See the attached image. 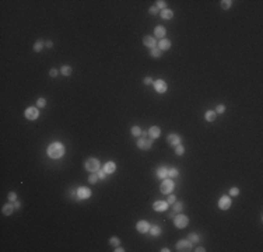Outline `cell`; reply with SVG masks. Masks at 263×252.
Wrapping results in <instances>:
<instances>
[{
    "mask_svg": "<svg viewBox=\"0 0 263 252\" xmlns=\"http://www.w3.org/2000/svg\"><path fill=\"white\" fill-rule=\"evenodd\" d=\"M46 153H48V156H49L50 158L56 160V158H62V157L65 156L66 149L60 141H53V143H50V144L48 146Z\"/></svg>",
    "mask_w": 263,
    "mask_h": 252,
    "instance_id": "obj_1",
    "label": "cell"
},
{
    "mask_svg": "<svg viewBox=\"0 0 263 252\" xmlns=\"http://www.w3.org/2000/svg\"><path fill=\"white\" fill-rule=\"evenodd\" d=\"M99 167H101V163L95 157H88L85 160V163H84V168L90 172H98Z\"/></svg>",
    "mask_w": 263,
    "mask_h": 252,
    "instance_id": "obj_2",
    "label": "cell"
},
{
    "mask_svg": "<svg viewBox=\"0 0 263 252\" xmlns=\"http://www.w3.org/2000/svg\"><path fill=\"white\" fill-rule=\"evenodd\" d=\"M174 188H175L174 181L165 178V179H162V182H161V185H160V191L162 195H169V193L174 191Z\"/></svg>",
    "mask_w": 263,
    "mask_h": 252,
    "instance_id": "obj_3",
    "label": "cell"
},
{
    "mask_svg": "<svg viewBox=\"0 0 263 252\" xmlns=\"http://www.w3.org/2000/svg\"><path fill=\"white\" fill-rule=\"evenodd\" d=\"M174 224H175L176 228H185V227H188V224H189V217L188 216H185V214H181L178 213L175 216V218H174Z\"/></svg>",
    "mask_w": 263,
    "mask_h": 252,
    "instance_id": "obj_4",
    "label": "cell"
},
{
    "mask_svg": "<svg viewBox=\"0 0 263 252\" xmlns=\"http://www.w3.org/2000/svg\"><path fill=\"white\" fill-rule=\"evenodd\" d=\"M24 116H25V119H28V121H35V119H38V116H39V108H37V107H28L27 109H25V112H24Z\"/></svg>",
    "mask_w": 263,
    "mask_h": 252,
    "instance_id": "obj_5",
    "label": "cell"
},
{
    "mask_svg": "<svg viewBox=\"0 0 263 252\" xmlns=\"http://www.w3.org/2000/svg\"><path fill=\"white\" fill-rule=\"evenodd\" d=\"M136 146H137L140 150H150L152 146V139H146V137H139L136 141Z\"/></svg>",
    "mask_w": 263,
    "mask_h": 252,
    "instance_id": "obj_6",
    "label": "cell"
},
{
    "mask_svg": "<svg viewBox=\"0 0 263 252\" xmlns=\"http://www.w3.org/2000/svg\"><path fill=\"white\" fill-rule=\"evenodd\" d=\"M175 248L178 252H186V251H191L192 249V242L189 240H181L176 242Z\"/></svg>",
    "mask_w": 263,
    "mask_h": 252,
    "instance_id": "obj_7",
    "label": "cell"
},
{
    "mask_svg": "<svg viewBox=\"0 0 263 252\" xmlns=\"http://www.w3.org/2000/svg\"><path fill=\"white\" fill-rule=\"evenodd\" d=\"M154 88H156V91L158 92V94H165L168 90V84L165 80H162V79H158V80L154 81Z\"/></svg>",
    "mask_w": 263,
    "mask_h": 252,
    "instance_id": "obj_8",
    "label": "cell"
},
{
    "mask_svg": "<svg viewBox=\"0 0 263 252\" xmlns=\"http://www.w3.org/2000/svg\"><path fill=\"white\" fill-rule=\"evenodd\" d=\"M233 202H231V198L229 196H221L218 199V209L221 210H228L231 207Z\"/></svg>",
    "mask_w": 263,
    "mask_h": 252,
    "instance_id": "obj_9",
    "label": "cell"
},
{
    "mask_svg": "<svg viewBox=\"0 0 263 252\" xmlns=\"http://www.w3.org/2000/svg\"><path fill=\"white\" fill-rule=\"evenodd\" d=\"M150 223L147 221V220H140V221H137V224H136V230H137L140 234H146V233H149V230H150Z\"/></svg>",
    "mask_w": 263,
    "mask_h": 252,
    "instance_id": "obj_10",
    "label": "cell"
},
{
    "mask_svg": "<svg viewBox=\"0 0 263 252\" xmlns=\"http://www.w3.org/2000/svg\"><path fill=\"white\" fill-rule=\"evenodd\" d=\"M143 44H144V46H147L149 49H154V48H157V41L154 37H151V35H146V37H143Z\"/></svg>",
    "mask_w": 263,
    "mask_h": 252,
    "instance_id": "obj_11",
    "label": "cell"
},
{
    "mask_svg": "<svg viewBox=\"0 0 263 252\" xmlns=\"http://www.w3.org/2000/svg\"><path fill=\"white\" fill-rule=\"evenodd\" d=\"M91 196V191L88 189V188L85 186H80V188H77V199H88Z\"/></svg>",
    "mask_w": 263,
    "mask_h": 252,
    "instance_id": "obj_12",
    "label": "cell"
},
{
    "mask_svg": "<svg viewBox=\"0 0 263 252\" xmlns=\"http://www.w3.org/2000/svg\"><path fill=\"white\" fill-rule=\"evenodd\" d=\"M157 48L161 50V52H164V50H169L171 49V41L167 38H162L160 39V41L157 42Z\"/></svg>",
    "mask_w": 263,
    "mask_h": 252,
    "instance_id": "obj_13",
    "label": "cell"
},
{
    "mask_svg": "<svg viewBox=\"0 0 263 252\" xmlns=\"http://www.w3.org/2000/svg\"><path fill=\"white\" fill-rule=\"evenodd\" d=\"M152 209L156 212H165L168 209V202L165 200H157V202L152 203Z\"/></svg>",
    "mask_w": 263,
    "mask_h": 252,
    "instance_id": "obj_14",
    "label": "cell"
},
{
    "mask_svg": "<svg viewBox=\"0 0 263 252\" xmlns=\"http://www.w3.org/2000/svg\"><path fill=\"white\" fill-rule=\"evenodd\" d=\"M167 141L169 143L171 146H176V144H181V136L178 133H169L167 136Z\"/></svg>",
    "mask_w": 263,
    "mask_h": 252,
    "instance_id": "obj_15",
    "label": "cell"
},
{
    "mask_svg": "<svg viewBox=\"0 0 263 252\" xmlns=\"http://www.w3.org/2000/svg\"><path fill=\"white\" fill-rule=\"evenodd\" d=\"M147 132H149V136L152 139V140H154V139H158V137H160V134H161L160 126H156V125L151 126V128H150Z\"/></svg>",
    "mask_w": 263,
    "mask_h": 252,
    "instance_id": "obj_16",
    "label": "cell"
},
{
    "mask_svg": "<svg viewBox=\"0 0 263 252\" xmlns=\"http://www.w3.org/2000/svg\"><path fill=\"white\" fill-rule=\"evenodd\" d=\"M165 35H167V30H165V27H162V25H158V27L154 28V38L162 39Z\"/></svg>",
    "mask_w": 263,
    "mask_h": 252,
    "instance_id": "obj_17",
    "label": "cell"
},
{
    "mask_svg": "<svg viewBox=\"0 0 263 252\" xmlns=\"http://www.w3.org/2000/svg\"><path fill=\"white\" fill-rule=\"evenodd\" d=\"M102 170L107 172V174H114V172L116 171V164H115L114 161H107V163L104 164Z\"/></svg>",
    "mask_w": 263,
    "mask_h": 252,
    "instance_id": "obj_18",
    "label": "cell"
},
{
    "mask_svg": "<svg viewBox=\"0 0 263 252\" xmlns=\"http://www.w3.org/2000/svg\"><path fill=\"white\" fill-rule=\"evenodd\" d=\"M156 175H157V178H160V179H165L168 176V168L164 167V165L158 167L156 171Z\"/></svg>",
    "mask_w": 263,
    "mask_h": 252,
    "instance_id": "obj_19",
    "label": "cell"
},
{
    "mask_svg": "<svg viewBox=\"0 0 263 252\" xmlns=\"http://www.w3.org/2000/svg\"><path fill=\"white\" fill-rule=\"evenodd\" d=\"M14 210H15L14 206L10 205V203H7V205H4V206L2 207V213H3V216H11Z\"/></svg>",
    "mask_w": 263,
    "mask_h": 252,
    "instance_id": "obj_20",
    "label": "cell"
},
{
    "mask_svg": "<svg viewBox=\"0 0 263 252\" xmlns=\"http://www.w3.org/2000/svg\"><path fill=\"white\" fill-rule=\"evenodd\" d=\"M216 118H217V114H216V111H213V109H209V111H206V114H204V119H206L207 122H214Z\"/></svg>",
    "mask_w": 263,
    "mask_h": 252,
    "instance_id": "obj_21",
    "label": "cell"
},
{
    "mask_svg": "<svg viewBox=\"0 0 263 252\" xmlns=\"http://www.w3.org/2000/svg\"><path fill=\"white\" fill-rule=\"evenodd\" d=\"M149 233L151 234L152 237H158V235H161V233H162V230H161V227L160 225H151L150 227V230H149Z\"/></svg>",
    "mask_w": 263,
    "mask_h": 252,
    "instance_id": "obj_22",
    "label": "cell"
},
{
    "mask_svg": "<svg viewBox=\"0 0 263 252\" xmlns=\"http://www.w3.org/2000/svg\"><path fill=\"white\" fill-rule=\"evenodd\" d=\"M161 18L162 20H171L174 17V11L169 10V8H165V10H161Z\"/></svg>",
    "mask_w": 263,
    "mask_h": 252,
    "instance_id": "obj_23",
    "label": "cell"
},
{
    "mask_svg": "<svg viewBox=\"0 0 263 252\" xmlns=\"http://www.w3.org/2000/svg\"><path fill=\"white\" fill-rule=\"evenodd\" d=\"M60 73L63 74V76H66V77L72 76V73H73L72 66H69V65H63V66L60 67Z\"/></svg>",
    "mask_w": 263,
    "mask_h": 252,
    "instance_id": "obj_24",
    "label": "cell"
},
{
    "mask_svg": "<svg viewBox=\"0 0 263 252\" xmlns=\"http://www.w3.org/2000/svg\"><path fill=\"white\" fill-rule=\"evenodd\" d=\"M130 133H132V136H134V137H141L143 129H141L140 126H132V129H130Z\"/></svg>",
    "mask_w": 263,
    "mask_h": 252,
    "instance_id": "obj_25",
    "label": "cell"
},
{
    "mask_svg": "<svg viewBox=\"0 0 263 252\" xmlns=\"http://www.w3.org/2000/svg\"><path fill=\"white\" fill-rule=\"evenodd\" d=\"M32 48H34V52H37V53H38V52H42V49H43V48H45V42L43 41H41V39H39V41H37L34 44V46H32Z\"/></svg>",
    "mask_w": 263,
    "mask_h": 252,
    "instance_id": "obj_26",
    "label": "cell"
},
{
    "mask_svg": "<svg viewBox=\"0 0 263 252\" xmlns=\"http://www.w3.org/2000/svg\"><path fill=\"white\" fill-rule=\"evenodd\" d=\"M188 240L193 244V242H199L202 238H200V235H199L197 233H189V234H188Z\"/></svg>",
    "mask_w": 263,
    "mask_h": 252,
    "instance_id": "obj_27",
    "label": "cell"
},
{
    "mask_svg": "<svg viewBox=\"0 0 263 252\" xmlns=\"http://www.w3.org/2000/svg\"><path fill=\"white\" fill-rule=\"evenodd\" d=\"M220 6H221L223 10H229V8L233 7V0H221Z\"/></svg>",
    "mask_w": 263,
    "mask_h": 252,
    "instance_id": "obj_28",
    "label": "cell"
},
{
    "mask_svg": "<svg viewBox=\"0 0 263 252\" xmlns=\"http://www.w3.org/2000/svg\"><path fill=\"white\" fill-rule=\"evenodd\" d=\"M150 56L154 57V59H160L162 56V52L158 48H154V49H150Z\"/></svg>",
    "mask_w": 263,
    "mask_h": 252,
    "instance_id": "obj_29",
    "label": "cell"
},
{
    "mask_svg": "<svg viewBox=\"0 0 263 252\" xmlns=\"http://www.w3.org/2000/svg\"><path fill=\"white\" fill-rule=\"evenodd\" d=\"M168 176H169V178H178V176H179V171H178V168H169V170H168Z\"/></svg>",
    "mask_w": 263,
    "mask_h": 252,
    "instance_id": "obj_30",
    "label": "cell"
},
{
    "mask_svg": "<svg viewBox=\"0 0 263 252\" xmlns=\"http://www.w3.org/2000/svg\"><path fill=\"white\" fill-rule=\"evenodd\" d=\"M172 210L175 212V213H181L183 210V203L182 202H175L174 205H172Z\"/></svg>",
    "mask_w": 263,
    "mask_h": 252,
    "instance_id": "obj_31",
    "label": "cell"
},
{
    "mask_svg": "<svg viewBox=\"0 0 263 252\" xmlns=\"http://www.w3.org/2000/svg\"><path fill=\"white\" fill-rule=\"evenodd\" d=\"M98 179H99V176H98V174H97V172H91V174H90V176H88V182L92 183V185L98 182Z\"/></svg>",
    "mask_w": 263,
    "mask_h": 252,
    "instance_id": "obj_32",
    "label": "cell"
},
{
    "mask_svg": "<svg viewBox=\"0 0 263 252\" xmlns=\"http://www.w3.org/2000/svg\"><path fill=\"white\" fill-rule=\"evenodd\" d=\"M109 245H112V247H119V245H120V238H118L116 235L111 237L109 238Z\"/></svg>",
    "mask_w": 263,
    "mask_h": 252,
    "instance_id": "obj_33",
    "label": "cell"
},
{
    "mask_svg": "<svg viewBox=\"0 0 263 252\" xmlns=\"http://www.w3.org/2000/svg\"><path fill=\"white\" fill-rule=\"evenodd\" d=\"M175 154L176 156H183L185 154V147L182 144H176L175 146Z\"/></svg>",
    "mask_w": 263,
    "mask_h": 252,
    "instance_id": "obj_34",
    "label": "cell"
},
{
    "mask_svg": "<svg viewBox=\"0 0 263 252\" xmlns=\"http://www.w3.org/2000/svg\"><path fill=\"white\" fill-rule=\"evenodd\" d=\"M228 195H229V196H233V198H236V196L239 195V188L233 186V188H231V189L228 191Z\"/></svg>",
    "mask_w": 263,
    "mask_h": 252,
    "instance_id": "obj_35",
    "label": "cell"
},
{
    "mask_svg": "<svg viewBox=\"0 0 263 252\" xmlns=\"http://www.w3.org/2000/svg\"><path fill=\"white\" fill-rule=\"evenodd\" d=\"M214 111H216V114H217V115H223L225 112V105H224V104H218L217 108H216Z\"/></svg>",
    "mask_w": 263,
    "mask_h": 252,
    "instance_id": "obj_36",
    "label": "cell"
},
{
    "mask_svg": "<svg viewBox=\"0 0 263 252\" xmlns=\"http://www.w3.org/2000/svg\"><path fill=\"white\" fill-rule=\"evenodd\" d=\"M167 2H165V0H158V2H157V7L160 8V10H165V8H167Z\"/></svg>",
    "mask_w": 263,
    "mask_h": 252,
    "instance_id": "obj_37",
    "label": "cell"
},
{
    "mask_svg": "<svg viewBox=\"0 0 263 252\" xmlns=\"http://www.w3.org/2000/svg\"><path fill=\"white\" fill-rule=\"evenodd\" d=\"M46 107V99L45 98H38L37 99V108H45Z\"/></svg>",
    "mask_w": 263,
    "mask_h": 252,
    "instance_id": "obj_38",
    "label": "cell"
},
{
    "mask_svg": "<svg viewBox=\"0 0 263 252\" xmlns=\"http://www.w3.org/2000/svg\"><path fill=\"white\" fill-rule=\"evenodd\" d=\"M7 199H8V202L14 203L15 200H17V193H15V192H8V195H7Z\"/></svg>",
    "mask_w": 263,
    "mask_h": 252,
    "instance_id": "obj_39",
    "label": "cell"
},
{
    "mask_svg": "<svg viewBox=\"0 0 263 252\" xmlns=\"http://www.w3.org/2000/svg\"><path fill=\"white\" fill-rule=\"evenodd\" d=\"M158 11H160V8L157 7V6H151V7L149 8V13L151 15H157V14H158Z\"/></svg>",
    "mask_w": 263,
    "mask_h": 252,
    "instance_id": "obj_40",
    "label": "cell"
},
{
    "mask_svg": "<svg viewBox=\"0 0 263 252\" xmlns=\"http://www.w3.org/2000/svg\"><path fill=\"white\" fill-rule=\"evenodd\" d=\"M143 83H144L146 86H151V84L154 83V79H152V77H150V76H146L144 79H143Z\"/></svg>",
    "mask_w": 263,
    "mask_h": 252,
    "instance_id": "obj_41",
    "label": "cell"
},
{
    "mask_svg": "<svg viewBox=\"0 0 263 252\" xmlns=\"http://www.w3.org/2000/svg\"><path fill=\"white\" fill-rule=\"evenodd\" d=\"M167 202H168V205H174V203L176 202V198H175V195H172V193H169V195H168Z\"/></svg>",
    "mask_w": 263,
    "mask_h": 252,
    "instance_id": "obj_42",
    "label": "cell"
},
{
    "mask_svg": "<svg viewBox=\"0 0 263 252\" xmlns=\"http://www.w3.org/2000/svg\"><path fill=\"white\" fill-rule=\"evenodd\" d=\"M97 174H98V176H99V179H105V178H107V172L104 171V170H98V172H97Z\"/></svg>",
    "mask_w": 263,
    "mask_h": 252,
    "instance_id": "obj_43",
    "label": "cell"
},
{
    "mask_svg": "<svg viewBox=\"0 0 263 252\" xmlns=\"http://www.w3.org/2000/svg\"><path fill=\"white\" fill-rule=\"evenodd\" d=\"M57 74H59V70L55 69V67H52V69L49 70V76H50V77H56Z\"/></svg>",
    "mask_w": 263,
    "mask_h": 252,
    "instance_id": "obj_44",
    "label": "cell"
},
{
    "mask_svg": "<svg viewBox=\"0 0 263 252\" xmlns=\"http://www.w3.org/2000/svg\"><path fill=\"white\" fill-rule=\"evenodd\" d=\"M13 206H14V209H15V210H20V209H21V202L15 200V202L13 203Z\"/></svg>",
    "mask_w": 263,
    "mask_h": 252,
    "instance_id": "obj_45",
    "label": "cell"
},
{
    "mask_svg": "<svg viewBox=\"0 0 263 252\" xmlns=\"http://www.w3.org/2000/svg\"><path fill=\"white\" fill-rule=\"evenodd\" d=\"M175 214H176V213H175V212H174V210H172L171 213L168 214V218H171V220H174V218H175Z\"/></svg>",
    "mask_w": 263,
    "mask_h": 252,
    "instance_id": "obj_46",
    "label": "cell"
},
{
    "mask_svg": "<svg viewBox=\"0 0 263 252\" xmlns=\"http://www.w3.org/2000/svg\"><path fill=\"white\" fill-rule=\"evenodd\" d=\"M45 46H46V48H52V46H53V42H52V41H46L45 42Z\"/></svg>",
    "mask_w": 263,
    "mask_h": 252,
    "instance_id": "obj_47",
    "label": "cell"
},
{
    "mask_svg": "<svg viewBox=\"0 0 263 252\" xmlns=\"http://www.w3.org/2000/svg\"><path fill=\"white\" fill-rule=\"evenodd\" d=\"M115 252H125V249L119 245V247H115Z\"/></svg>",
    "mask_w": 263,
    "mask_h": 252,
    "instance_id": "obj_48",
    "label": "cell"
},
{
    "mask_svg": "<svg viewBox=\"0 0 263 252\" xmlns=\"http://www.w3.org/2000/svg\"><path fill=\"white\" fill-rule=\"evenodd\" d=\"M194 251H196V252H204V251H206V249L203 248V247H197V248L194 249Z\"/></svg>",
    "mask_w": 263,
    "mask_h": 252,
    "instance_id": "obj_49",
    "label": "cell"
},
{
    "mask_svg": "<svg viewBox=\"0 0 263 252\" xmlns=\"http://www.w3.org/2000/svg\"><path fill=\"white\" fill-rule=\"evenodd\" d=\"M161 252H169V249L168 248H161Z\"/></svg>",
    "mask_w": 263,
    "mask_h": 252,
    "instance_id": "obj_50",
    "label": "cell"
}]
</instances>
